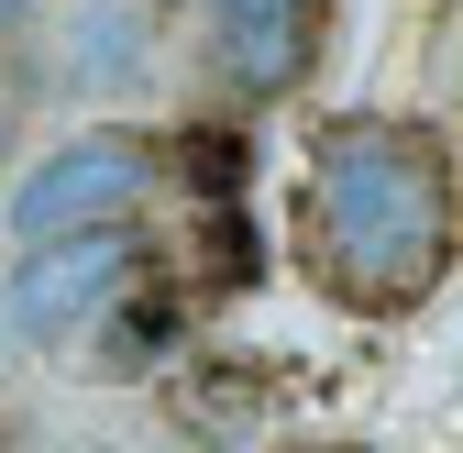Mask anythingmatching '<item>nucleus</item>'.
<instances>
[{"instance_id":"obj_1","label":"nucleus","mask_w":463,"mask_h":453,"mask_svg":"<svg viewBox=\"0 0 463 453\" xmlns=\"http://www.w3.org/2000/svg\"><path fill=\"white\" fill-rule=\"evenodd\" d=\"M463 244V166L441 144V122H409V111H342V122L309 133L298 166V265L309 288L397 321L420 310Z\"/></svg>"},{"instance_id":"obj_2","label":"nucleus","mask_w":463,"mask_h":453,"mask_svg":"<svg viewBox=\"0 0 463 453\" xmlns=\"http://www.w3.org/2000/svg\"><path fill=\"white\" fill-rule=\"evenodd\" d=\"M133 276H144V233H133V221L23 244V265L0 276V332H23V343H67V332H89Z\"/></svg>"},{"instance_id":"obj_3","label":"nucleus","mask_w":463,"mask_h":453,"mask_svg":"<svg viewBox=\"0 0 463 453\" xmlns=\"http://www.w3.org/2000/svg\"><path fill=\"white\" fill-rule=\"evenodd\" d=\"M165 178V144L144 133H78V144H55L33 178L12 188V233L23 244H55V233H99V221H133Z\"/></svg>"},{"instance_id":"obj_4","label":"nucleus","mask_w":463,"mask_h":453,"mask_svg":"<svg viewBox=\"0 0 463 453\" xmlns=\"http://www.w3.org/2000/svg\"><path fill=\"white\" fill-rule=\"evenodd\" d=\"M199 34L232 100H287L331 55V0H199Z\"/></svg>"},{"instance_id":"obj_5","label":"nucleus","mask_w":463,"mask_h":453,"mask_svg":"<svg viewBox=\"0 0 463 453\" xmlns=\"http://www.w3.org/2000/svg\"><path fill=\"white\" fill-rule=\"evenodd\" d=\"M67 67H110V78H133V67H144V34L110 12V0H89L78 34H67Z\"/></svg>"},{"instance_id":"obj_6","label":"nucleus","mask_w":463,"mask_h":453,"mask_svg":"<svg viewBox=\"0 0 463 453\" xmlns=\"http://www.w3.org/2000/svg\"><path fill=\"white\" fill-rule=\"evenodd\" d=\"M309 453H354V442H309Z\"/></svg>"},{"instance_id":"obj_7","label":"nucleus","mask_w":463,"mask_h":453,"mask_svg":"<svg viewBox=\"0 0 463 453\" xmlns=\"http://www.w3.org/2000/svg\"><path fill=\"white\" fill-rule=\"evenodd\" d=\"M0 23H12V0H0Z\"/></svg>"}]
</instances>
